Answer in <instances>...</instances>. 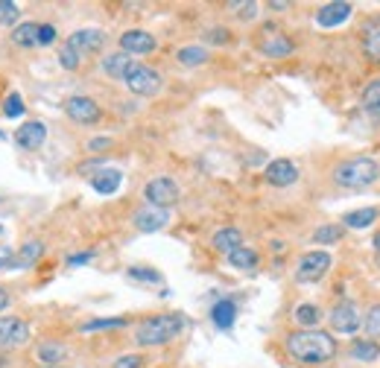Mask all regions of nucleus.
I'll use <instances>...</instances> for the list:
<instances>
[{
	"label": "nucleus",
	"mask_w": 380,
	"mask_h": 368,
	"mask_svg": "<svg viewBox=\"0 0 380 368\" xmlns=\"http://www.w3.org/2000/svg\"><path fill=\"white\" fill-rule=\"evenodd\" d=\"M363 328H366L369 339H380V304H374V307L366 313V318H363Z\"/></svg>",
	"instance_id": "nucleus-32"
},
{
	"label": "nucleus",
	"mask_w": 380,
	"mask_h": 368,
	"mask_svg": "<svg viewBox=\"0 0 380 368\" xmlns=\"http://www.w3.org/2000/svg\"><path fill=\"white\" fill-rule=\"evenodd\" d=\"M41 252H44L41 242H23L18 255H4L0 257V272H4V269H30L41 257Z\"/></svg>",
	"instance_id": "nucleus-10"
},
{
	"label": "nucleus",
	"mask_w": 380,
	"mask_h": 368,
	"mask_svg": "<svg viewBox=\"0 0 380 368\" xmlns=\"http://www.w3.org/2000/svg\"><path fill=\"white\" fill-rule=\"evenodd\" d=\"M287 351L298 362L322 365L337 357V339L325 330H298L287 336Z\"/></svg>",
	"instance_id": "nucleus-1"
},
{
	"label": "nucleus",
	"mask_w": 380,
	"mask_h": 368,
	"mask_svg": "<svg viewBox=\"0 0 380 368\" xmlns=\"http://www.w3.org/2000/svg\"><path fill=\"white\" fill-rule=\"evenodd\" d=\"M9 307V292L6 289H0V313H4Z\"/></svg>",
	"instance_id": "nucleus-44"
},
{
	"label": "nucleus",
	"mask_w": 380,
	"mask_h": 368,
	"mask_svg": "<svg viewBox=\"0 0 380 368\" xmlns=\"http://www.w3.org/2000/svg\"><path fill=\"white\" fill-rule=\"evenodd\" d=\"M328 269H330V255L328 252H307L298 260L296 281L298 284H316V281H322L328 275Z\"/></svg>",
	"instance_id": "nucleus-4"
},
{
	"label": "nucleus",
	"mask_w": 380,
	"mask_h": 368,
	"mask_svg": "<svg viewBox=\"0 0 380 368\" xmlns=\"http://www.w3.org/2000/svg\"><path fill=\"white\" fill-rule=\"evenodd\" d=\"M176 59H179L184 67H196V65H202V62L208 59V53L202 50V47H181V50L176 53Z\"/></svg>",
	"instance_id": "nucleus-29"
},
{
	"label": "nucleus",
	"mask_w": 380,
	"mask_h": 368,
	"mask_svg": "<svg viewBox=\"0 0 380 368\" xmlns=\"http://www.w3.org/2000/svg\"><path fill=\"white\" fill-rule=\"evenodd\" d=\"M211 245L217 252H223V255H231L234 249H240V245H243V234L237 231V228H220L217 234H213Z\"/></svg>",
	"instance_id": "nucleus-20"
},
{
	"label": "nucleus",
	"mask_w": 380,
	"mask_h": 368,
	"mask_svg": "<svg viewBox=\"0 0 380 368\" xmlns=\"http://www.w3.org/2000/svg\"><path fill=\"white\" fill-rule=\"evenodd\" d=\"M0 140H4V132H0Z\"/></svg>",
	"instance_id": "nucleus-47"
},
{
	"label": "nucleus",
	"mask_w": 380,
	"mask_h": 368,
	"mask_svg": "<svg viewBox=\"0 0 380 368\" xmlns=\"http://www.w3.org/2000/svg\"><path fill=\"white\" fill-rule=\"evenodd\" d=\"M44 368H59V365H44Z\"/></svg>",
	"instance_id": "nucleus-46"
},
{
	"label": "nucleus",
	"mask_w": 380,
	"mask_h": 368,
	"mask_svg": "<svg viewBox=\"0 0 380 368\" xmlns=\"http://www.w3.org/2000/svg\"><path fill=\"white\" fill-rule=\"evenodd\" d=\"M6 117H21L23 114V100H21V94H9L6 96Z\"/></svg>",
	"instance_id": "nucleus-36"
},
{
	"label": "nucleus",
	"mask_w": 380,
	"mask_h": 368,
	"mask_svg": "<svg viewBox=\"0 0 380 368\" xmlns=\"http://www.w3.org/2000/svg\"><path fill=\"white\" fill-rule=\"evenodd\" d=\"M363 108L369 114H377L380 111V79H371L366 88H363Z\"/></svg>",
	"instance_id": "nucleus-28"
},
{
	"label": "nucleus",
	"mask_w": 380,
	"mask_h": 368,
	"mask_svg": "<svg viewBox=\"0 0 380 368\" xmlns=\"http://www.w3.org/2000/svg\"><path fill=\"white\" fill-rule=\"evenodd\" d=\"M293 316H296V322H298L301 328H307V330H316L319 318H322V310H319L316 304H298Z\"/></svg>",
	"instance_id": "nucleus-24"
},
{
	"label": "nucleus",
	"mask_w": 380,
	"mask_h": 368,
	"mask_svg": "<svg viewBox=\"0 0 380 368\" xmlns=\"http://www.w3.org/2000/svg\"><path fill=\"white\" fill-rule=\"evenodd\" d=\"M351 12H354V6L351 4H340V0H337V4H325L319 12H316V23H319V27H340V23L342 21H348L351 18Z\"/></svg>",
	"instance_id": "nucleus-16"
},
{
	"label": "nucleus",
	"mask_w": 380,
	"mask_h": 368,
	"mask_svg": "<svg viewBox=\"0 0 380 368\" xmlns=\"http://www.w3.org/2000/svg\"><path fill=\"white\" fill-rule=\"evenodd\" d=\"M123 184V176H121V169H97V173L91 176V187L103 193V196H111L117 193V187Z\"/></svg>",
	"instance_id": "nucleus-18"
},
{
	"label": "nucleus",
	"mask_w": 380,
	"mask_h": 368,
	"mask_svg": "<svg viewBox=\"0 0 380 368\" xmlns=\"http://www.w3.org/2000/svg\"><path fill=\"white\" fill-rule=\"evenodd\" d=\"M184 330V316L179 313H164V316H150L144 318V322L138 325L135 330V342L138 345H167V342H173L179 333Z\"/></svg>",
	"instance_id": "nucleus-2"
},
{
	"label": "nucleus",
	"mask_w": 380,
	"mask_h": 368,
	"mask_svg": "<svg viewBox=\"0 0 380 368\" xmlns=\"http://www.w3.org/2000/svg\"><path fill=\"white\" fill-rule=\"evenodd\" d=\"M351 357L360 359V362H374L380 357V345H377L374 339H357L351 345Z\"/></svg>",
	"instance_id": "nucleus-22"
},
{
	"label": "nucleus",
	"mask_w": 380,
	"mask_h": 368,
	"mask_svg": "<svg viewBox=\"0 0 380 368\" xmlns=\"http://www.w3.org/2000/svg\"><path fill=\"white\" fill-rule=\"evenodd\" d=\"M257 252L255 249H249V245H240V249H234L231 255H228V263L234 266V269H240V272H255L257 269Z\"/></svg>",
	"instance_id": "nucleus-21"
},
{
	"label": "nucleus",
	"mask_w": 380,
	"mask_h": 368,
	"mask_svg": "<svg viewBox=\"0 0 380 368\" xmlns=\"http://www.w3.org/2000/svg\"><path fill=\"white\" fill-rule=\"evenodd\" d=\"M135 65H138V62H135L129 53H123V50H121V53H111V56L103 59V70L108 73L111 79H126L129 70H132Z\"/></svg>",
	"instance_id": "nucleus-17"
},
{
	"label": "nucleus",
	"mask_w": 380,
	"mask_h": 368,
	"mask_svg": "<svg viewBox=\"0 0 380 368\" xmlns=\"http://www.w3.org/2000/svg\"><path fill=\"white\" fill-rule=\"evenodd\" d=\"M103 44H106L103 30H77L74 35H70V41H67V47H74L79 56H82V53H97V50H103Z\"/></svg>",
	"instance_id": "nucleus-13"
},
{
	"label": "nucleus",
	"mask_w": 380,
	"mask_h": 368,
	"mask_svg": "<svg viewBox=\"0 0 380 368\" xmlns=\"http://www.w3.org/2000/svg\"><path fill=\"white\" fill-rule=\"evenodd\" d=\"M144 196H147L150 208H164L167 211L170 205L179 202V184L173 179H167V176H158L144 187Z\"/></svg>",
	"instance_id": "nucleus-5"
},
{
	"label": "nucleus",
	"mask_w": 380,
	"mask_h": 368,
	"mask_svg": "<svg viewBox=\"0 0 380 368\" xmlns=\"http://www.w3.org/2000/svg\"><path fill=\"white\" fill-rule=\"evenodd\" d=\"M126 318H94V322H85L82 330L91 333V330H108V328H123Z\"/></svg>",
	"instance_id": "nucleus-33"
},
{
	"label": "nucleus",
	"mask_w": 380,
	"mask_h": 368,
	"mask_svg": "<svg viewBox=\"0 0 380 368\" xmlns=\"http://www.w3.org/2000/svg\"><path fill=\"white\" fill-rule=\"evenodd\" d=\"M140 362H144V359H140L138 354H126V357H121L114 362V368H140Z\"/></svg>",
	"instance_id": "nucleus-38"
},
{
	"label": "nucleus",
	"mask_w": 380,
	"mask_h": 368,
	"mask_svg": "<svg viewBox=\"0 0 380 368\" xmlns=\"http://www.w3.org/2000/svg\"><path fill=\"white\" fill-rule=\"evenodd\" d=\"M167 223H170V211H164V208H144V211L135 213V228L144 231V234L161 231Z\"/></svg>",
	"instance_id": "nucleus-14"
},
{
	"label": "nucleus",
	"mask_w": 380,
	"mask_h": 368,
	"mask_svg": "<svg viewBox=\"0 0 380 368\" xmlns=\"http://www.w3.org/2000/svg\"><path fill=\"white\" fill-rule=\"evenodd\" d=\"M123 82H126L129 91L138 94V96H155V94L161 91V77H158L152 67H147V65H135Z\"/></svg>",
	"instance_id": "nucleus-6"
},
{
	"label": "nucleus",
	"mask_w": 380,
	"mask_h": 368,
	"mask_svg": "<svg viewBox=\"0 0 380 368\" xmlns=\"http://www.w3.org/2000/svg\"><path fill=\"white\" fill-rule=\"evenodd\" d=\"M380 179V167L374 158H366V155H357V158H348L342 164H337L334 169V182L340 187H348V190H360V187H369Z\"/></svg>",
	"instance_id": "nucleus-3"
},
{
	"label": "nucleus",
	"mask_w": 380,
	"mask_h": 368,
	"mask_svg": "<svg viewBox=\"0 0 380 368\" xmlns=\"http://www.w3.org/2000/svg\"><path fill=\"white\" fill-rule=\"evenodd\" d=\"M30 339V325L21 318H0V351L21 348Z\"/></svg>",
	"instance_id": "nucleus-7"
},
{
	"label": "nucleus",
	"mask_w": 380,
	"mask_h": 368,
	"mask_svg": "<svg viewBox=\"0 0 380 368\" xmlns=\"http://www.w3.org/2000/svg\"><path fill=\"white\" fill-rule=\"evenodd\" d=\"M208 41H228V30H211Z\"/></svg>",
	"instance_id": "nucleus-43"
},
{
	"label": "nucleus",
	"mask_w": 380,
	"mask_h": 368,
	"mask_svg": "<svg viewBox=\"0 0 380 368\" xmlns=\"http://www.w3.org/2000/svg\"><path fill=\"white\" fill-rule=\"evenodd\" d=\"M234 9H240L237 15H240V18H246V21L257 15V4H234Z\"/></svg>",
	"instance_id": "nucleus-40"
},
{
	"label": "nucleus",
	"mask_w": 380,
	"mask_h": 368,
	"mask_svg": "<svg viewBox=\"0 0 380 368\" xmlns=\"http://www.w3.org/2000/svg\"><path fill=\"white\" fill-rule=\"evenodd\" d=\"M366 50H369L371 59H380V33H374V35L366 38Z\"/></svg>",
	"instance_id": "nucleus-39"
},
{
	"label": "nucleus",
	"mask_w": 380,
	"mask_h": 368,
	"mask_svg": "<svg viewBox=\"0 0 380 368\" xmlns=\"http://www.w3.org/2000/svg\"><path fill=\"white\" fill-rule=\"evenodd\" d=\"M56 41V27H50V23H41L38 27V44H53Z\"/></svg>",
	"instance_id": "nucleus-37"
},
{
	"label": "nucleus",
	"mask_w": 380,
	"mask_h": 368,
	"mask_svg": "<svg viewBox=\"0 0 380 368\" xmlns=\"http://www.w3.org/2000/svg\"><path fill=\"white\" fill-rule=\"evenodd\" d=\"M18 15H21L18 4H12V0H0V23H4V27H12V23L18 21Z\"/></svg>",
	"instance_id": "nucleus-34"
},
{
	"label": "nucleus",
	"mask_w": 380,
	"mask_h": 368,
	"mask_svg": "<svg viewBox=\"0 0 380 368\" xmlns=\"http://www.w3.org/2000/svg\"><path fill=\"white\" fill-rule=\"evenodd\" d=\"M377 216H380V211H377V208H360V211H351V213H345L342 223H345L348 228H369Z\"/></svg>",
	"instance_id": "nucleus-23"
},
{
	"label": "nucleus",
	"mask_w": 380,
	"mask_h": 368,
	"mask_svg": "<svg viewBox=\"0 0 380 368\" xmlns=\"http://www.w3.org/2000/svg\"><path fill=\"white\" fill-rule=\"evenodd\" d=\"M267 182L272 187H290V184L298 182V167L293 161H287V158H278V161H272L267 167Z\"/></svg>",
	"instance_id": "nucleus-12"
},
{
	"label": "nucleus",
	"mask_w": 380,
	"mask_h": 368,
	"mask_svg": "<svg viewBox=\"0 0 380 368\" xmlns=\"http://www.w3.org/2000/svg\"><path fill=\"white\" fill-rule=\"evenodd\" d=\"M12 41L18 47H35L38 44V27L35 23H18L12 30Z\"/></svg>",
	"instance_id": "nucleus-26"
},
{
	"label": "nucleus",
	"mask_w": 380,
	"mask_h": 368,
	"mask_svg": "<svg viewBox=\"0 0 380 368\" xmlns=\"http://www.w3.org/2000/svg\"><path fill=\"white\" fill-rule=\"evenodd\" d=\"M65 354L67 351L59 345V342H44V345H38V359L44 365H59L65 359Z\"/></svg>",
	"instance_id": "nucleus-27"
},
{
	"label": "nucleus",
	"mask_w": 380,
	"mask_h": 368,
	"mask_svg": "<svg viewBox=\"0 0 380 368\" xmlns=\"http://www.w3.org/2000/svg\"><path fill=\"white\" fill-rule=\"evenodd\" d=\"M47 138V126L41 120H33V123H23V126L15 132V143L21 150H38Z\"/></svg>",
	"instance_id": "nucleus-15"
},
{
	"label": "nucleus",
	"mask_w": 380,
	"mask_h": 368,
	"mask_svg": "<svg viewBox=\"0 0 380 368\" xmlns=\"http://www.w3.org/2000/svg\"><path fill=\"white\" fill-rule=\"evenodd\" d=\"M269 59H281V56H287V53H293V41H287L284 35H269L267 41H264V47H260Z\"/></svg>",
	"instance_id": "nucleus-25"
},
{
	"label": "nucleus",
	"mask_w": 380,
	"mask_h": 368,
	"mask_svg": "<svg viewBox=\"0 0 380 368\" xmlns=\"http://www.w3.org/2000/svg\"><path fill=\"white\" fill-rule=\"evenodd\" d=\"M0 231H4V228H0Z\"/></svg>",
	"instance_id": "nucleus-49"
},
{
	"label": "nucleus",
	"mask_w": 380,
	"mask_h": 368,
	"mask_svg": "<svg viewBox=\"0 0 380 368\" xmlns=\"http://www.w3.org/2000/svg\"><path fill=\"white\" fill-rule=\"evenodd\" d=\"M328 318H330V328H334L337 333H354V330H360V325H363L357 307H354L351 301H340L334 310H330Z\"/></svg>",
	"instance_id": "nucleus-8"
},
{
	"label": "nucleus",
	"mask_w": 380,
	"mask_h": 368,
	"mask_svg": "<svg viewBox=\"0 0 380 368\" xmlns=\"http://www.w3.org/2000/svg\"><path fill=\"white\" fill-rule=\"evenodd\" d=\"M374 252H377V255H380V231H377V234H374Z\"/></svg>",
	"instance_id": "nucleus-45"
},
{
	"label": "nucleus",
	"mask_w": 380,
	"mask_h": 368,
	"mask_svg": "<svg viewBox=\"0 0 380 368\" xmlns=\"http://www.w3.org/2000/svg\"><path fill=\"white\" fill-rule=\"evenodd\" d=\"M108 146H111V138H94V140L88 143V150L97 152V150H108Z\"/></svg>",
	"instance_id": "nucleus-42"
},
{
	"label": "nucleus",
	"mask_w": 380,
	"mask_h": 368,
	"mask_svg": "<svg viewBox=\"0 0 380 368\" xmlns=\"http://www.w3.org/2000/svg\"><path fill=\"white\" fill-rule=\"evenodd\" d=\"M129 278L138 281V284H161V275L155 272V269H147V266H132Z\"/></svg>",
	"instance_id": "nucleus-31"
},
{
	"label": "nucleus",
	"mask_w": 380,
	"mask_h": 368,
	"mask_svg": "<svg viewBox=\"0 0 380 368\" xmlns=\"http://www.w3.org/2000/svg\"><path fill=\"white\" fill-rule=\"evenodd\" d=\"M65 111L67 117L74 120V123H82V126H91V123H97L100 120V106L91 100V96H70V100L65 103Z\"/></svg>",
	"instance_id": "nucleus-9"
},
{
	"label": "nucleus",
	"mask_w": 380,
	"mask_h": 368,
	"mask_svg": "<svg viewBox=\"0 0 380 368\" xmlns=\"http://www.w3.org/2000/svg\"><path fill=\"white\" fill-rule=\"evenodd\" d=\"M337 240H342V228L340 225H322V228L313 231V242H319V245H330Z\"/></svg>",
	"instance_id": "nucleus-30"
},
{
	"label": "nucleus",
	"mask_w": 380,
	"mask_h": 368,
	"mask_svg": "<svg viewBox=\"0 0 380 368\" xmlns=\"http://www.w3.org/2000/svg\"><path fill=\"white\" fill-rule=\"evenodd\" d=\"M377 117H380V111H377Z\"/></svg>",
	"instance_id": "nucleus-48"
},
{
	"label": "nucleus",
	"mask_w": 380,
	"mask_h": 368,
	"mask_svg": "<svg viewBox=\"0 0 380 368\" xmlns=\"http://www.w3.org/2000/svg\"><path fill=\"white\" fill-rule=\"evenodd\" d=\"M211 318H213V325H217L220 330H231L234 318H237V304L231 299L217 301V304H213V310H211Z\"/></svg>",
	"instance_id": "nucleus-19"
},
{
	"label": "nucleus",
	"mask_w": 380,
	"mask_h": 368,
	"mask_svg": "<svg viewBox=\"0 0 380 368\" xmlns=\"http://www.w3.org/2000/svg\"><path fill=\"white\" fill-rule=\"evenodd\" d=\"M91 257H94V252H82V255H74V257H67V266H85V263H91Z\"/></svg>",
	"instance_id": "nucleus-41"
},
{
	"label": "nucleus",
	"mask_w": 380,
	"mask_h": 368,
	"mask_svg": "<svg viewBox=\"0 0 380 368\" xmlns=\"http://www.w3.org/2000/svg\"><path fill=\"white\" fill-rule=\"evenodd\" d=\"M121 50L129 56H144L155 50V38L147 30H129L121 35Z\"/></svg>",
	"instance_id": "nucleus-11"
},
{
	"label": "nucleus",
	"mask_w": 380,
	"mask_h": 368,
	"mask_svg": "<svg viewBox=\"0 0 380 368\" xmlns=\"http://www.w3.org/2000/svg\"><path fill=\"white\" fill-rule=\"evenodd\" d=\"M79 59H82V56L74 50V47H67V44L59 50V65H62L65 70H77V67H79Z\"/></svg>",
	"instance_id": "nucleus-35"
}]
</instances>
